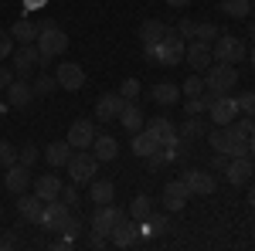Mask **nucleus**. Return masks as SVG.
<instances>
[{
	"label": "nucleus",
	"instance_id": "nucleus-1",
	"mask_svg": "<svg viewBox=\"0 0 255 251\" xmlns=\"http://www.w3.org/2000/svg\"><path fill=\"white\" fill-rule=\"evenodd\" d=\"M38 51H41V65L51 61L55 55H65L68 51V34L61 31L55 20H41V34H38Z\"/></svg>",
	"mask_w": 255,
	"mask_h": 251
},
{
	"label": "nucleus",
	"instance_id": "nucleus-2",
	"mask_svg": "<svg viewBox=\"0 0 255 251\" xmlns=\"http://www.w3.org/2000/svg\"><path fill=\"white\" fill-rule=\"evenodd\" d=\"M208 143L215 146V153H225V156H249V136L235 133L232 126H218L208 133Z\"/></svg>",
	"mask_w": 255,
	"mask_h": 251
},
{
	"label": "nucleus",
	"instance_id": "nucleus-3",
	"mask_svg": "<svg viewBox=\"0 0 255 251\" xmlns=\"http://www.w3.org/2000/svg\"><path fill=\"white\" fill-rule=\"evenodd\" d=\"M204 72H208V75H204V88H208V92H215V95H228V92H232V88L238 85L235 65H225V61H218V65H208Z\"/></svg>",
	"mask_w": 255,
	"mask_h": 251
},
{
	"label": "nucleus",
	"instance_id": "nucleus-4",
	"mask_svg": "<svg viewBox=\"0 0 255 251\" xmlns=\"http://www.w3.org/2000/svg\"><path fill=\"white\" fill-rule=\"evenodd\" d=\"M65 170H68V176H72V183H75V187H82V183H92V180H96L99 160L89 153V150H75V153H72V160L65 163Z\"/></svg>",
	"mask_w": 255,
	"mask_h": 251
},
{
	"label": "nucleus",
	"instance_id": "nucleus-5",
	"mask_svg": "<svg viewBox=\"0 0 255 251\" xmlns=\"http://www.w3.org/2000/svg\"><path fill=\"white\" fill-rule=\"evenodd\" d=\"M184 38L177 34V31H170L167 27V34L153 44V51H157V65H167V68H174V65H180L184 61Z\"/></svg>",
	"mask_w": 255,
	"mask_h": 251
},
{
	"label": "nucleus",
	"instance_id": "nucleus-6",
	"mask_svg": "<svg viewBox=\"0 0 255 251\" xmlns=\"http://www.w3.org/2000/svg\"><path fill=\"white\" fill-rule=\"evenodd\" d=\"M211 55H215V61L238 65V61H245V41L235 38V34H218L211 41Z\"/></svg>",
	"mask_w": 255,
	"mask_h": 251
},
{
	"label": "nucleus",
	"instance_id": "nucleus-7",
	"mask_svg": "<svg viewBox=\"0 0 255 251\" xmlns=\"http://www.w3.org/2000/svg\"><path fill=\"white\" fill-rule=\"evenodd\" d=\"M119 221H126V211L116 207V204H102V207H96V217H92V234L109 238Z\"/></svg>",
	"mask_w": 255,
	"mask_h": 251
},
{
	"label": "nucleus",
	"instance_id": "nucleus-8",
	"mask_svg": "<svg viewBox=\"0 0 255 251\" xmlns=\"http://www.w3.org/2000/svg\"><path fill=\"white\" fill-rule=\"evenodd\" d=\"M72 214H75V211H72L68 204H61V200H48V204H44V211H41V217H38V224L44 228V231H55V234H58Z\"/></svg>",
	"mask_w": 255,
	"mask_h": 251
},
{
	"label": "nucleus",
	"instance_id": "nucleus-9",
	"mask_svg": "<svg viewBox=\"0 0 255 251\" xmlns=\"http://www.w3.org/2000/svg\"><path fill=\"white\" fill-rule=\"evenodd\" d=\"M68 146L72 150H89L92 146V139H96V119H75L72 126H68Z\"/></svg>",
	"mask_w": 255,
	"mask_h": 251
},
{
	"label": "nucleus",
	"instance_id": "nucleus-10",
	"mask_svg": "<svg viewBox=\"0 0 255 251\" xmlns=\"http://www.w3.org/2000/svg\"><path fill=\"white\" fill-rule=\"evenodd\" d=\"M238 112H242V109H238V98H232V95H215L211 105H208V116H211L215 126H228Z\"/></svg>",
	"mask_w": 255,
	"mask_h": 251
},
{
	"label": "nucleus",
	"instance_id": "nucleus-11",
	"mask_svg": "<svg viewBox=\"0 0 255 251\" xmlns=\"http://www.w3.org/2000/svg\"><path fill=\"white\" fill-rule=\"evenodd\" d=\"M55 78H58V88H65V92H79L82 85H85V68H82L79 61H61L58 72H55Z\"/></svg>",
	"mask_w": 255,
	"mask_h": 251
},
{
	"label": "nucleus",
	"instance_id": "nucleus-12",
	"mask_svg": "<svg viewBox=\"0 0 255 251\" xmlns=\"http://www.w3.org/2000/svg\"><path fill=\"white\" fill-rule=\"evenodd\" d=\"M14 75H27V72H34L41 65V51H38V44H20V48H14Z\"/></svg>",
	"mask_w": 255,
	"mask_h": 251
},
{
	"label": "nucleus",
	"instance_id": "nucleus-13",
	"mask_svg": "<svg viewBox=\"0 0 255 251\" xmlns=\"http://www.w3.org/2000/svg\"><path fill=\"white\" fill-rule=\"evenodd\" d=\"M187 200H191V190H187L184 180H167V183H163V207H167L170 214L184 211Z\"/></svg>",
	"mask_w": 255,
	"mask_h": 251
},
{
	"label": "nucleus",
	"instance_id": "nucleus-14",
	"mask_svg": "<svg viewBox=\"0 0 255 251\" xmlns=\"http://www.w3.org/2000/svg\"><path fill=\"white\" fill-rule=\"evenodd\" d=\"M252 173H255V163L249 156H232L228 167H225V176H228L232 187H242L245 180H252Z\"/></svg>",
	"mask_w": 255,
	"mask_h": 251
},
{
	"label": "nucleus",
	"instance_id": "nucleus-15",
	"mask_svg": "<svg viewBox=\"0 0 255 251\" xmlns=\"http://www.w3.org/2000/svg\"><path fill=\"white\" fill-rule=\"evenodd\" d=\"M184 58L191 61L194 72H204V68L215 61V55H211V41H191V44L184 48Z\"/></svg>",
	"mask_w": 255,
	"mask_h": 251
},
{
	"label": "nucleus",
	"instance_id": "nucleus-16",
	"mask_svg": "<svg viewBox=\"0 0 255 251\" xmlns=\"http://www.w3.org/2000/svg\"><path fill=\"white\" fill-rule=\"evenodd\" d=\"M109 241L116 245V248H133L139 241V221H119L116 228H113V234H109Z\"/></svg>",
	"mask_w": 255,
	"mask_h": 251
},
{
	"label": "nucleus",
	"instance_id": "nucleus-17",
	"mask_svg": "<svg viewBox=\"0 0 255 251\" xmlns=\"http://www.w3.org/2000/svg\"><path fill=\"white\" fill-rule=\"evenodd\" d=\"M123 98H119V92H106V95L96 102V119L99 122H113V119H119V112H123Z\"/></svg>",
	"mask_w": 255,
	"mask_h": 251
},
{
	"label": "nucleus",
	"instance_id": "nucleus-18",
	"mask_svg": "<svg viewBox=\"0 0 255 251\" xmlns=\"http://www.w3.org/2000/svg\"><path fill=\"white\" fill-rule=\"evenodd\" d=\"M180 180L187 183V190H191V193H201V197L215 193V176L204 173V170H184V176H180Z\"/></svg>",
	"mask_w": 255,
	"mask_h": 251
},
{
	"label": "nucleus",
	"instance_id": "nucleus-19",
	"mask_svg": "<svg viewBox=\"0 0 255 251\" xmlns=\"http://www.w3.org/2000/svg\"><path fill=\"white\" fill-rule=\"evenodd\" d=\"M61 187H65V183H61V176L55 173V170H51V173H41L38 180H34V193H38L44 204H48V200H58Z\"/></svg>",
	"mask_w": 255,
	"mask_h": 251
},
{
	"label": "nucleus",
	"instance_id": "nucleus-20",
	"mask_svg": "<svg viewBox=\"0 0 255 251\" xmlns=\"http://www.w3.org/2000/svg\"><path fill=\"white\" fill-rule=\"evenodd\" d=\"M116 122H119V126H123V129H126L129 136H133V133H139V129L146 126V116H143V109H139L136 102H126Z\"/></svg>",
	"mask_w": 255,
	"mask_h": 251
},
{
	"label": "nucleus",
	"instance_id": "nucleus-21",
	"mask_svg": "<svg viewBox=\"0 0 255 251\" xmlns=\"http://www.w3.org/2000/svg\"><path fill=\"white\" fill-rule=\"evenodd\" d=\"M3 92H7V102H10L14 109H24V105L34 98V85H27L24 78H14V82H10Z\"/></svg>",
	"mask_w": 255,
	"mask_h": 251
},
{
	"label": "nucleus",
	"instance_id": "nucleus-22",
	"mask_svg": "<svg viewBox=\"0 0 255 251\" xmlns=\"http://www.w3.org/2000/svg\"><path fill=\"white\" fill-rule=\"evenodd\" d=\"M72 146H68V139H55V143H48L44 146V160L51 163V170H58V167H65L68 160H72Z\"/></svg>",
	"mask_w": 255,
	"mask_h": 251
},
{
	"label": "nucleus",
	"instance_id": "nucleus-23",
	"mask_svg": "<svg viewBox=\"0 0 255 251\" xmlns=\"http://www.w3.org/2000/svg\"><path fill=\"white\" fill-rule=\"evenodd\" d=\"M157 150H163V143H160V139L150 133L146 126H143L139 133H133V153H136V156H143V160H146V156L157 153Z\"/></svg>",
	"mask_w": 255,
	"mask_h": 251
},
{
	"label": "nucleus",
	"instance_id": "nucleus-24",
	"mask_svg": "<svg viewBox=\"0 0 255 251\" xmlns=\"http://www.w3.org/2000/svg\"><path fill=\"white\" fill-rule=\"evenodd\" d=\"M92 156H96L99 163H109V160H116V156H119V143L109 133L96 136V139H92Z\"/></svg>",
	"mask_w": 255,
	"mask_h": 251
},
{
	"label": "nucleus",
	"instance_id": "nucleus-25",
	"mask_svg": "<svg viewBox=\"0 0 255 251\" xmlns=\"http://www.w3.org/2000/svg\"><path fill=\"white\" fill-rule=\"evenodd\" d=\"M27 170H31V167H24V163L7 167L3 183H7V190H10V193H24V190H27V180H31V173H27Z\"/></svg>",
	"mask_w": 255,
	"mask_h": 251
},
{
	"label": "nucleus",
	"instance_id": "nucleus-26",
	"mask_svg": "<svg viewBox=\"0 0 255 251\" xmlns=\"http://www.w3.org/2000/svg\"><path fill=\"white\" fill-rule=\"evenodd\" d=\"M41 211H44V200H41L38 193H20V200H17V214L24 217V221H31V224H38V217H41Z\"/></svg>",
	"mask_w": 255,
	"mask_h": 251
},
{
	"label": "nucleus",
	"instance_id": "nucleus-27",
	"mask_svg": "<svg viewBox=\"0 0 255 251\" xmlns=\"http://www.w3.org/2000/svg\"><path fill=\"white\" fill-rule=\"evenodd\" d=\"M163 34H167V24L157 20V17H150V20H143V24H139V41H143V48H153Z\"/></svg>",
	"mask_w": 255,
	"mask_h": 251
},
{
	"label": "nucleus",
	"instance_id": "nucleus-28",
	"mask_svg": "<svg viewBox=\"0 0 255 251\" xmlns=\"http://www.w3.org/2000/svg\"><path fill=\"white\" fill-rule=\"evenodd\" d=\"M113 197H116V187H113V180H92L89 183V200L102 207V204H113Z\"/></svg>",
	"mask_w": 255,
	"mask_h": 251
},
{
	"label": "nucleus",
	"instance_id": "nucleus-29",
	"mask_svg": "<svg viewBox=\"0 0 255 251\" xmlns=\"http://www.w3.org/2000/svg\"><path fill=\"white\" fill-rule=\"evenodd\" d=\"M41 34V24H34V20H27V17H20L14 27H10V38L20 41V44H34Z\"/></svg>",
	"mask_w": 255,
	"mask_h": 251
},
{
	"label": "nucleus",
	"instance_id": "nucleus-30",
	"mask_svg": "<svg viewBox=\"0 0 255 251\" xmlns=\"http://www.w3.org/2000/svg\"><path fill=\"white\" fill-rule=\"evenodd\" d=\"M153 102L157 105H174V102H180V88H177L174 82H160V85H153Z\"/></svg>",
	"mask_w": 255,
	"mask_h": 251
},
{
	"label": "nucleus",
	"instance_id": "nucleus-31",
	"mask_svg": "<svg viewBox=\"0 0 255 251\" xmlns=\"http://www.w3.org/2000/svg\"><path fill=\"white\" fill-rule=\"evenodd\" d=\"M218 10H221L225 17H232V20H245L249 10H252V0H221Z\"/></svg>",
	"mask_w": 255,
	"mask_h": 251
},
{
	"label": "nucleus",
	"instance_id": "nucleus-32",
	"mask_svg": "<svg viewBox=\"0 0 255 251\" xmlns=\"http://www.w3.org/2000/svg\"><path fill=\"white\" fill-rule=\"evenodd\" d=\"M150 214H153V200H150L146 193L133 197V204H129V217H133V221H146Z\"/></svg>",
	"mask_w": 255,
	"mask_h": 251
},
{
	"label": "nucleus",
	"instance_id": "nucleus-33",
	"mask_svg": "<svg viewBox=\"0 0 255 251\" xmlns=\"http://www.w3.org/2000/svg\"><path fill=\"white\" fill-rule=\"evenodd\" d=\"M204 133H208V126H204V119H197V116H187V119H184V126L177 129L180 139H194V136H204Z\"/></svg>",
	"mask_w": 255,
	"mask_h": 251
},
{
	"label": "nucleus",
	"instance_id": "nucleus-34",
	"mask_svg": "<svg viewBox=\"0 0 255 251\" xmlns=\"http://www.w3.org/2000/svg\"><path fill=\"white\" fill-rule=\"evenodd\" d=\"M167 228H170V221L163 214H150L146 221H139V231L143 234H160V231H167Z\"/></svg>",
	"mask_w": 255,
	"mask_h": 251
},
{
	"label": "nucleus",
	"instance_id": "nucleus-35",
	"mask_svg": "<svg viewBox=\"0 0 255 251\" xmlns=\"http://www.w3.org/2000/svg\"><path fill=\"white\" fill-rule=\"evenodd\" d=\"M208 88H204V78H197V75H191L184 85H180V95L184 98H194V95H204Z\"/></svg>",
	"mask_w": 255,
	"mask_h": 251
},
{
	"label": "nucleus",
	"instance_id": "nucleus-36",
	"mask_svg": "<svg viewBox=\"0 0 255 251\" xmlns=\"http://www.w3.org/2000/svg\"><path fill=\"white\" fill-rule=\"evenodd\" d=\"M14 163H17V146L7 143V139H0V167L7 170V167H14Z\"/></svg>",
	"mask_w": 255,
	"mask_h": 251
},
{
	"label": "nucleus",
	"instance_id": "nucleus-37",
	"mask_svg": "<svg viewBox=\"0 0 255 251\" xmlns=\"http://www.w3.org/2000/svg\"><path fill=\"white\" fill-rule=\"evenodd\" d=\"M41 160V150L34 146V143H27V146H20L17 150V163H24V167H34Z\"/></svg>",
	"mask_w": 255,
	"mask_h": 251
},
{
	"label": "nucleus",
	"instance_id": "nucleus-38",
	"mask_svg": "<svg viewBox=\"0 0 255 251\" xmlns=\"http://www.w3.org/2000/svg\"><path fill=\"white\" fill-rule=\"evenodd\" d=\"M139 92H143V88H139V82H136V78H126V82L119 85V98H123V102H136Z\"/></svg>",
	"mask_w": 255,
	"mask_h": 251
},
{
	"label": "nucleus",
	"instance_id": "nucleus-39",
	"mask_svg": "<svg viewBox=\"0 0 255 251\" xmlns=\"http://www.w3.org/2000/svg\"><path fill=\"white\" fill-rule=\"evenodd\" d=\"M58 88V78L55 75H38V82H34V95H51Z\"/></svg>",
	"mask_w": 255,
	"mask_h": 251
},
{
	"label": "nucleus",
	"instance_id": "nucleus-40",
	"mask_svg": "<svg viewBox=\"0 0 255 251\" xmlns=\"http://www.w3.org/2000/svg\"><path fill=\"white\" fill-rule=\"evenodd\" d=\"M218 34H221V31H218L215 24H208V20H204V24H194V41H215Z\"/></svg>",
	"mask_w": 255,
	"mask_h": 251
},
{
	"label": "nucleus",
	"instance_id": "nucleus-41",
	"mask_svg": "<svg viewBox=\"0 0 255 251\" xmlns=\"http://www.w3.org/2000/svg\"><path fill=\"white\" fill-rule=\"evenodd\" d=\"M58 200H61V204H68V207L75 211V207H79V187H75V183H72V187H61Z\"/></svg>",
	"mask_w": 255,
	"mask_h": 251
},
{
	"label": "nucleus",
	"instance_id": "nucleus-42",
	"mask_svg": "<svg viewBox=\"0 0 255 251\" xmlns=\"http://www.w3.org/2000/svg\"><path fill=\"white\" fill-rule=\"evenodd\" d=\"M58 234H65V238H72V241H75V238H79V234H82V221H79V217H75V214H72V217L65 221V228H61Z\"/></svg>",
	"mask_w": 255,
	"mask_h": 251
},
{
	"label": "nucleus",
	"instance_id": "nucleus-43",
	"mask_svg": "<svg viewBox=\"0 0 255 251\" xmlns=\"http://www.w3.org/2000/svg\"><path fill=\"white\" fill-rule=\"evenodd\" d=\"M10 55H14V38H10V31H0V61Z\"/></svg>",
	"mask_w": 255,
	"mask_h": 251
},
{
	"label": "nucleus",
	"instance_id": "nucleus-44",
	"mask_svg": "<svg viewBox=\"0 0 255 251\" xmlns=\"http://www.w3.org/2000/svg\"><path fill=\"white\" fill-rule=\"evenodd\" d=\"M238 109H242L245 116H255V92H245V95H238Z\"/></svg>",
	"mask_w": 255,
	"mask_h": 251
},
{
	"label": "nucleus",
	"instance_id": "nucleus-45",
	"mask_svg": "<svg viewBox=\"0 0 255 251\" xmlns=\"http://www.w3.org/2000/svg\"><path fill=\"white\" fill-rule=\"evenodd\" d=\"M10 82H14V68H7V65H0V92H3V88H7Z\"/></svg>",
	"mask_w": 255,
	"mask_h": 251
},
{
	"label": "nucleus",
	"instance_id": "nucleus-46",
	"mask_svg": "<svg viewBox=\"0 0 255 251\" xmlns=\"http://www.w3.org/2000/svg\"><path fill=\"white\" fill-rule=\"evenodd\" d=\"M14 245H17V238H14V234H0V251L14 248Z\"/></svg>",
	"mask_w": 255,
	"mask_h": 251
},
{
	"label": "nucleus",
	"instance_id": "nucleus-47",
	"mask_svg": "<svg viewBox=\"0 0 255 251\" xmlns=\"http://www.w3.org/2000/svg\"><path fill=\"white\" fill-rule=\"evenodd\" d=\"M228 160H232V156H225V153H215V170H225V167H228Z\"/></svg>",
	"mask_w": 255,
	"mask_h": 251
},
{
	"label": "nucleus",
	"instance_id": "nucleus-48",
	"mask_svg": "<svg viewBox=\"0 0 255 251\" xmlns=\"http://www.w3.org/2000/svg\"><path fill=\"white\" fill-rule=\"evenodd\" d=\"M163 3H167V7H174V10H184L191 0H163Z\"/></svg>",
	"mask_w": 255,
	"mask_h": 251
},
{
	"label": "nucleus",
	"instance_id": "nucleus-49",
	"mask_svg": "<svg viewBox=\"0 0 255 251\" xmlns=\"http://www.w3.org/2000/svg\"><path fill=\"white\" fill-rule=\"evenodd\" d=\"M249 156L255 160V126H252V133H249Z\"/></svg>",
	"mask_w": 255,
	"mask_h": 251
},
{
	"label": "nucleus",
	"instance_id": "nucleus-50",
	"mask_svg": "<svg viewBox=\"0 0 255 251\" xmlns=\"http://www.w3.org/2000/svg\"><path fill=\"white\" fill-rule=\"evenodd\" d=\"M249 207H255V187L249 190Z\"/></svg>",
	"mask_w": 255,
	"mask_h": 251
},
{
	"label": "nucleus",
	"instance_id": "nucleus-51",
	"mask_svg": "<svg viewBox=\"0 0 255 251\" xmlns=\"http://www.w3.org/2000/svg\"><path fill=\"white\" fill-rule=\"evenodd\" d=\"M249 38L255 41V20H252V24H249Z\"/></svg>",
	"mask_w": 255,
	"mask_h": 251
},
{
	"label": "nucleus",
	"instance_id": "nucleus-52",
	"mask_svg": "<svg viewBox=\"0 0 255 251\" xmlns=\"http://www.w3.org/2000/svg\"><path fill=\"white\" fill-rule=\"evenodd\" d=\"M249 61H252V65H255V44H252V51H249Z\"/></svg>",
	"mask_w": 255,
	"mask_h": 251
},
{
	"label": "nucleus",
	"instance_id": "nucleus-53",
	"mask_svg": "<svg viewBox=\"0 0 255 251\" xmlns=\"http://www.w3.org/2000/svg\"><path fill=\"white\" fill-rule=\"evenodd\" d=\"M252 7H255V0H252Z\"/></svg>",
	"mask_w": 255,
	"mask_h": 251
}]
</instances>
